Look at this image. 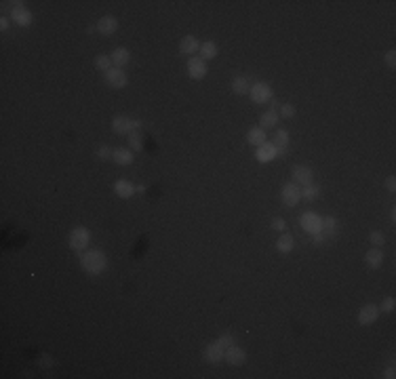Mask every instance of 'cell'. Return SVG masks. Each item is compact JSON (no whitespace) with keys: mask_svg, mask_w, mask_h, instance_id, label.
I'll list each match as a JSON object with an SVG mask.
<instances>
[{"mask_svg":"<svg viewBox=\"0 0 396 379\" xmlns=\"http://www.w3.org/2000/svg\"><path fill=\"white\" fill-rule=\"evenodd\" d=\"M223 354H225V348L219 341H215V343H209L205 348V354L203 356H205V360L209 364H219L223 360Z\"/></svg>","mask_w":396,"mask_h":379,"instance_id":"7c38bea8","label":"cell"},{"mask_svg":"<svg viewBox=\"0 0 396 379\" xmlns=\"http://www.w3.org/2000/svg\"><path fill=\"white\" fill-rule=\"evenodd\" d=\"M266 129H261V126H253V129H249V133H247V142L251 144V146H263L266 144Z\"/></svg>","mask_w":396,"mask_h":379,"instance_id":"7402d4cb","label":"cell"},{"mask_svg":"<svg viewBox=\"0 0 396 379\" xmlns=\"http://www.w3.org/2000/svg\"><path fill=\"white\" fill-rule=\"evenodd\" d=\"M379 318V307L373 305V303H365L358 312V325L367 327V325H373V322Z\"/></svg>","mask_w":396,"mask_h":379,"instance_id":"30bf717a","label":"cell"},{"mask_svg":"<svg viewBox=\"0 0 396 379\" xmlns=\"http://www.w3.org/2000/svg\"><path fill=\"white\" fill-rule=\"evenodd\" d=\"M223 360L228 362L230 367H240V364H245V360H247V352L243 348H238L236 343H232L230 348H225Z\"/></svg>","mask_w":396,"mask_h":379,"instance_id":"9c48e42d","label":"cell"},{"mask_svg":"<svg viewBox=\"0 0 396 379\" xmlns=\"http://www.w3.org/2000/svg\"><path fill=\"white\" fill-rule=\"evenodd\" d=\"M384 186H386V190H388V192H394V190H396V177H394V175H390V177H386V181H384Z\"/></svg>","mask_w":396,"mask_h":379,"instance_id":"f35d334b","label":"cell"},{"mask_svg":"<svg viewBox=\"0 0 396 379\" xmlns=\"http://www.w3.org/2000/svg\"><path fill=\"white\" fill-rule=\"evenodd\" d=\"M32 19H34L32 11L25 9L23 3H13V7H11V21H15L17 25H30Z\"/></svg>","mask_w":396,"mask_h":379,"instance_id":"52a82bcc","label":"cell"},{"mask_svg":"<svg viewBox=\"0 0 396 379\" xmlns=\"http://www.w3.org/2000/svg\"><path fill=\"white\" fill-rule=\"evenodd\" d=\"M114 192H116L118 198H131L137 190H135V186L131 184L129 179H116L114 181Z\"/></svg>","mask_w":396,"mask_h":379,"instance_id":"2e32d148","label":"cell"},{"mask_svg":"<svg viewBox=\"0 0 396 379\" xmlns=\"http://www.w3.org/2000/svg\"><path fill=\"white\" fill-rule=\"evenodd\" d=\"M89 243H91V232H89L87 228L78 226V228H74L72 232H70L68 245H70V249H72V251H76V253H82L84 249L89 247Z\"/></svg>","mask_w":396,"mask_h":379,"instance_id":"7a4b0ae2","label":"cell"},{"mask_svg":"<svg viewBox=\"0 0 396 379\" xmlns=\"http://www.w3.org/2000/svg\"><path fill=\"white\" fill-rule=\"evenodd\" d=\"M9 25H11V21H9L7 17L0 19V30H3V32H7V30H9Z\"/></svg>","mask_w":396,"mask_h":379,"instance_id":"60d3db41","label":"cell"},{"mask_svg":"<svg viewBox=\"0 0 396 379\" xmlns=\"http://www.w3.org/2000/svg\"><path fill=\"white\" fill-rule=\"evenodd\" d=\"M249 91H251V82H249L247 76H236L232 80V93L234 95H249Z\"/></svg>","mask_w":396,"mask_h":379,"instance_id":"603a6c76","label":"cell"},{"mask_svg":"<svg viewBox=\"0 0 396 379\" xmlns=\"http://www.w3.org/2000/svg\"><path fill=\"white\" fill-rule=\"evenodd\" d=\"M369 240H371L375 247H384V245H386V234L379 232V230H373V232L369 234Z\"/></svg>","mask_w":396,"mask_h":379,"instance_id":"1f68e13d","label":"cell"},{"mask_svg":"<svg viewBox=\"0 0 396 379\" xmlns=\"http://www.w3.org/2000/svg\"><path fill=\"white\" fill-rule=\"evenodd\" d=\"M384 59H386V65H388V67H394V65H396V51H394V49L388 51Z\"/></svg>","mask_w":396,"mask_h":379,"instance_id":"74e56055","label":"cell"},{"mask_svg":"<svg viewBox=\"0 0 396 379\" xmlns=\"http://www.w3.org/2000/svg\"><path fill=\"white\" fill-rule=\"evenodd\" d=\"M384 377H386V379H394V377H396V375H394V367H388V369L384 371Z\"/></svg>","mask_w":396,"mask_h":379,"instance_id":"b9f144b4","label":"cell"},{"mask_svg":"<svg viewBox=\"0 0 396 379\" xmlns=\"http://www.w3.org/2000/svg\"><path fill=\"white\" fill-rule=\"evenodd\" d=\"M314 181V173H312V168H308V166H293V184L297 186H310Z\"/></svg>","mask_w":396,"mask_h":379,"instance_id":"4fadbf2b","label":"cell"},{"mask_svg":"<svg viewBox=\"0 0 396 379\" xmlns=\"http://www.w3.org/2000/svg\"><path fill=\"white\" fill-rule=\"evenodd\" d=\"M274 148L278 154H285L287 148H289V133L285 129H278L276 131V137H274Z\"/></svg>","mask_w":396,"mask_h":379,"instance_id":"d4e9b609","label":"cell"},{"mask_svg":"<svg viewBox=\"0 0 396 379\" xmlns=\"http://www.w3.org/2000/svg\"><path fill=\"white\" fill-rule=\"evenodd\" d=\"M116 30H118V19L114 15H104L97 21V32L102 36H112Z\"/></svg>","mask_w":396,"mask_h":379,"instance_id":"5bb4252c","label":"cell"},{"mask_svg":"<svg viewBox=\"0 0 396 379\" xmlns=\"http://www.w3.org/2000/svg\"><path fill=\"white\" fill-rule=\"evenodd\" d=\"M112 160H114V164H118V166H129V164H133V152L126 150V148H116Z\"/></svg>","mask_w":396,"mask_h":379,"instance_id":"44dd1931","label":"cell"},{"mask_svg":"<svg viewBox=\"0 0 396 379\" xmlns=\"http://www.w3.org/2000/svg\"><path fill=\"white\" fill-rule=\"evenodd\" d=\"M95 67H97V70H102V72H108L110 67H114V63H112L110 55H99V57L95 59Z\"/></svg>","mask_w":396,"mask_h":379,"instance_id":"f546056e","label":"cell"},{"mask_svg":"<svg viewBox=\"0 0 396 379\" xmlns=\"http://www.w3.org/2000/svg\"><path fill=\"white\" fill-rule=\"evenodd\" d=\"M38 364L42 369H51L53 367V358L49 356V354H40V358H38Z\"/></svg>","mask_w":396,"mask_h":379,"instance_id":"8d00e7d4","label":"cell"},{"mask_svg":"<svg viewBox=\"0 0 396 379\" xmlns=\"http://www.w3.org/2000/svg\"><path fill=\"white\" fill-rule=\"evenodd\" d=\"M280 198H282V204L293 209L297 202L302 200V190L297 184H293V181H289V184L282 186V192H280Z\"/></svg>","mask_w":396,"mask_h":379,"instance_id":"8992f818","label":"cell"},{"mask_svg":"<svg viewBox=\"0 0 396 379\" xmlns=\"http://www.w3.org/2000/svg\"><path fill=\"white\" fill-rule=\"evenodd\" d=\"M276 106V104H274ZM278 112H276V108H270V110H268V112H263V114L259 116V126H261V129H274V126H276V122H278Z\"/></svg>","mask_w":396,"mask_h":379,"instance_id":"ffe728a7","label":"cell"},{"mask_svg":"<svg viewBox=\"0 0 396 379\" xmlns=\"http://www.w3.org/2000/svg\"><path fill=\"white\" fill-rule=\"evenodd\" d=\"M129 144H131V148H133L135 152H139L141 148H144V144H141V133H139V131H133V133L129 135Z\"/></svg>","mask_w":396,"mask_h":379,"instance_id":"d6a6232c","label":"cell"},{"mask_svg":"<svg viewBox=\"0 0 396 379\" xmlns=\"http://www.w3.org/2000/svg\"><path fill=\"white\" fill-rule=\"evenodd\" d=\"M217 53H219V49H217L215 42L209 40V42H203L201 45V59H215Z\"/></svg>","mask_w":396,"mask_h":379,"instance_id":"484cf974","label":"cell"},{"mask_svg":"<svg viewBox=\"0 0 396 379\" xmlns=\"http://www.w3.org/2000/svg\"><path fill=\"white\" fill-rule=\"evenodd\" d=\"M276 156H278V152H276L274 144H270V142H266L263 146H259L257 152H255V158H257V162H261V164L272 162Z\"/></svg>","mask_w":396,"mask_h":379,"instance_id":"9a60e30c","label":"cell"},{"mask_svg":"<svg viewBox=\"0 0 396 379\" xmlns=\"http://www.w3.org/2000/svg\"><path fill=\"white\" fill-rule=\"evenodd\" d=\"M217 341H219V343H221L223 348H230V346H232V343L236 341V337H234L232 333H223V335L219 337V339H217Z\"/></svg>","mask_w":396,"mask_h":379,"instance_id":"e575fe53","label":"cell"},{"mask_svg":"<svg viewBox=\"0 0 396 379\" xmlns=\"http://www.w3.org/2000/svg\"><path fill=\"white\" fill-rule=\"evenodd\" d=\"M295 247V240H293V236L291 234H282L278 240H276V251L282 253V255H287V253H291Z\"/></svg>","mask_w":396,"mask_h":379,"instance_id":"cb8c5ba5","label":"cell"},{"mask_svg":"<svg viewBox=\"0 0 396 379\" xmlns=\"http://www.w3.org/2000/svg\"><path fill=\"white\" fill-rule=\"evenodd\" d=\"M312 238H314V245H322L324 240H327V238H324V234H322V232H318V234H314Z\"/></svg>","mask_w":396,"mask_h":379,"instance_id":"ab89813d","label":"cell"},{"mask_svg":"<svg viewBox=\"0 0 396 379\" xmlns=\"http://www.w3.org/2000/svg\"><path fill=\"white\" fill-rule=\"evenodd\" d=\"M318 194H320V188L314 186V184H310V186H306V188L302 190V198L308 200V202H312V200L318 198Z\"/></svg>","mask_w":396,"mask_h":379,"instance_id":"83f0119b","label":"cell"},{"mask_svg":"<svg viewBox=\"0 0 396 379\" xmlns=\"http://www.w3.org/2000/svg\"><path fill=\"white\" fill-rule=\"evenodd\" d=\"M104 80L112 89H122V87H126V82H129V78H126V74L120 67H110L108 72H104Z\"/></svg>","mask_w":396,"mask_h":379,"instance_id":"ba28073f","label":"cell"},{"mask_svg":"<svg viewBox=\"0 0 396 379\" xmlns=\"http://www.w3.org/2000/svg\"><path fill=\"white\" fill-rule=\"evenodd\" d=\"M365 263L369 265L371 270H379L381 265H384V251H379V249H371V251H367V255H365Z\"/></svg>","mask_w":396,"mask_h":379,"instance_id":"ac0fdd59","label":"cell"},{"mask_svg":"<svg viewBox=\"0 0 396 379\" xmlns=\"http://www.w3.org/2000/svg\"><path fill=\"white\" fill-rule=\"evenodd\" d=\"M141 129V120H131L129 116H116L112 120V131L116 135H131L133 131Z\"/></svg>","mask_w":396,"mask_h":379,"instance_id":"3957f363","label":"cell"},{"mask_svg":"<svg viewBox=\"0 0 396 379\" xmlns=\"http://www.w3.org/2000/svg\"><path fill=\"white\" fill-rule=\"evenodd\" d=\"M78 261H80V268L91 274V276H97L102 274L106 268H108V257L104 251L99 249H91V251H84V253H78Z\"/></svg>","mask_w":396,"mask_h":379,"instance_id":"6da1fadb","label":"cell"},{"mask_svg":"<svg viewBox=\"0 0 396 379\" xmlns=\"http://www.w3.org/2000/svg\"><path fill=\"white\" fill-rule=\"evenodd\" d=\"M95 156H97V160H112V156H114V148L99 146L97 152H95Z\"/></svg>","mask_w":396,"mask_h":379,"instance_id":"4dcf8cb0","label":"cell"},{"mask_svg":"<svg viewBox=\"0 0 396 379\" xmlns=\"http://www.w3.org/2000/svg\"><path fill=\"white\" fill-rule=\"evenodd\" d=\"M272 230H276V232H285V230H287V221L282 219V217H274V219H272Z\"/></svg>","mask_w":396,"mask_h":379,"instance_id":"d590c367","label":"cell"},{"mask_svg":"<svg viewBox=\"0 0 396 379\" xmlns=\"http://www.w3.org/2000/svg\"><path fill=\"white\" fill-rule=\"evenodd\" d=\"M198 51H201V42H198V38H194V36L181 38V42H179V53L181 55H196Z\"/></svg>","mask_w":396,"mask_h":379,"instance_id":"e0dca14e","label":"cell"},{"mask_svg":"<svg viewBox=\"0 0 396 379\" xmlns=\"http://www.w3.org/2000/svg\"><path fill=\"white\" fill-rule=\"evenodd\" d=\"M300 223H302L304 232L312 234V236L322 232V217L316 213V211H306V213L300 217Z\"/></svg>","mask_w":396,"mask_h":379,"instance_id":"277c9868","label":"cell"},{"mask_svg":"<svg viewBox=\"0 0 396 379\" xmlns=\"http://www.w3.org/2000/svg\"><path fill=\"white\" fill-rule=\"evenodd\" d=\"M188 74L192 80H203L207 76V63L201 57H190L188 59Z\"/></svg>","mask_w":396,"mask_h":379,"instance_id":"8fae6325","label":"cell"},{"mask_svg":"<svg viewBox=\"0 0 396 379\" xmlns=\"http://www.w3.org/2000/svg\"><path fill=\"white\" fill-rule=\"evenodd\" d=\"M249 97H251L253 104H268V101H272V89H270V84H266V82L251 84Z\"/></svg>","mask_w":396,"mask_h":379,"instance_id":"5b68a950","label":"cell"},{"mask_svg":"<svg viewBox=\"0 0 396 379\" xmlns=\"http://www.w3.org/2000/svg\"><path fill=\"white\" fill-rule=\"evenodd\" d=\"M276 112H278V116H282V118H293L297 110L291 104H276Z\"/></svg>","mask_w":396,"mask_h":379,"instance_id":"f1b7e54d","label":"cell"},{"mask_svg":"<svg viewBox=\"0 0 396 379\" xmlns=\"http://www.w3.org/2000/svg\"><path fill=\"white\" fill-rule=\"evenodd\" d=\"M322 234L324 238H331L337 234V219L335 217H324L322 219Z\"/></svg>","mask_w":396,"mask_h":379,"instance_id":"4316f807","label":"cell"},{"mask_svg":"<svg viewBox=\"0 0 396 379\" xmlns=\"http://www.w3.org/2000/svg\"><path fill=\"white\" fill-rule=\"evenodd\" d=\"M394 305H396V299L394 297H386L377 307H379V312H394Z\"/></svg>","mask_w":396,"mask_h":379,"instance_id":"836d02e7","label":"cell"},{"mask_svg":"<svg viewBox=\"0 0 396 379\" xmlns=\"http://www.w3.org/2000/svg\"><path fill=\"white\" fill-rule=\"evenodd\" d=\"M110 59H112V63H114V67H120V70H122L126 63L131 61V53L126 51L124 47H118V49H114V51H112Z\"/></svg>","mask_w":396,"mask_h":379,"instance_id":"d6986e66","label":"cell"}]
</instances>
